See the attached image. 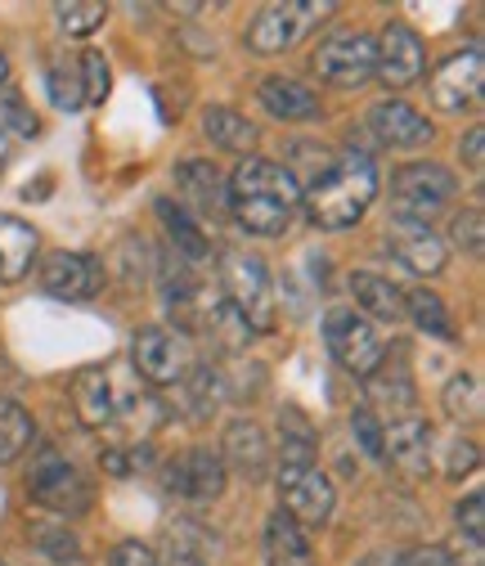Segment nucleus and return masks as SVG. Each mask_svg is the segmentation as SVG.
<instances>
[{
    "mask_svg": "<svg viewBox=\"0 0 485 566\" xmlns=\"http://www.w3.org/2000/svg\"><path fill=\"white\" fill-rule=\"evenodd\" d=\"M315 73L328 82V86H341V91H356L373 77V63H378V50H373V36L360 32V28H337L319 41L315 50Z\"/></svg>",
    "mask_w": 485,
    "mask_h": 566,
    "instance_id": "obj_9",
    "label": "nucleus"
},
{
    "mask_svg": "<svg viewBox=\"0 0 485 566\" xmlns=\"http://www.w3.org/2000/svg\"><path fill=\"white\" fill-rule=\"evenodd\" d=\"M328 14H333V6H319V0H284V6H265L247 23L243 41H247L252 54H284L297 41H306Z\"/></svg>",
    "mask_w": 485,
    "mask_h": 566,
    "instance_id": "obj_7",
    "label": "nucleus"
},
{
    "mask_svg": "<svg viewBox=\"0 0 485 566\" xmlns=\"http://www.w3.org/2000/svg\"><path fill=\"white\" fill-rule=\"evenodd\" d=\"M54 14H59V28H63V32L86 36V32H95V28L104 23L108 6H99V0H73V6H59Z\"/></svg>",
    "mask_w": 485,
    "mask_h": 566,
    "instance_id": "obj_32",
    "label": "nucleus"
},
{
    "mask_svg": "<svg viewBox=\"0 0 485 566\" xmlns=\"http://www.w3.org/2000/svg\"><path fill=\"white\" fill-rule=\"evenodd\" d=\"M221 446H225L221 463H230V468L243 472L247 481H265V472H270V441H265V432H261V422H252V418L230 422Z\"/></svg>",
    "mask_w": 485,
    "mask_h": 566,
    "instance_id": "obj_20",
    "label": "nucleus"
},
{
    "mask_svg": "<svg viewBox=\"0 0 485 566\" xmlns=\"http://www.w3.org/2000/svg\"><path fill=\"white\" fill-rule=\"evenodd\" d=\"M351 428H356V437H360L365 454L382 459V428H378V418H373V409H369V405H365V409H356V418H351Z\"/></svg>",
    "mask_w": 485,
    "mask_h": 566,
    "instance_id": "obj_36",
    "label": "nucleus"
},
{
    "mask_svg": "<svg viewBox=\"0 0 485 566\" xmlns=\"http://www.w3.org/2000/svg\"><path fill=\"white\" fill-rule=\"evenodd\" d=\"M28 494L32 504L59 513V517H82L91 509V481L77 463H67V454H59L54 446H45L36 459H32V472H28Z\"/></svg>",
    "mask_w": 485,
    "mask_h": 566,
    "instance_id": "obj_4",
    "label": "nucleus"
},
{
    "mask_svg": "<svg viewBox=\"0 0 485 566\" xmlns=\"http://www.w3.org/2000/svg\"><path fill=\"white\" fill-rule=\"evenodd\" d=\"M162 566H202V562H198V557H189V553H176V557H171V562H162Z\"/></svg>",
    "mask_w": 485,
    "mask_h": 566,
    "instance_id": "obj_42",
    "label": "nucleus"
},
{
    "mask_svg": "<svg viewBox=\"0 0 485 566\" xmlns=\"http://www.w3.org/2000/svg\"><path fill=\"white\" fill-rule=\"evenodd\" d=\"M221 283H225V297H230V311L243 319V328L252 333H265L274 324V293H270V270L261 256L234 248L225 252V265H221Z\"/></svg>",
    "mask_w": 485,
    "mask_h": 566,
    "instance_id": "obj_6",
    "label": "nucleus"
},
{
    "mask_svg": "<svg viewBox=\"0 0 485 566\" xmlns=\"http://www.w3.org/2000/svg\"><path fill=\"white\" fill-rule=\"evenodd\" d=\"M45 86H50V104L59 113H77L86 104V91H82V67L67 63V59H54L50 73H45Z\"/></svg>",
    "mask_w": 485,
    "mask_h": 566,
    "instance_id": "obj_28",
    "label": "nucleus"
},
{
    "mask_svg": "<svg viewBox=\"0 0 485 566\" xmlns=\"http://www.w3.org/2000/svg\"><path fill=\"white\" fill-rule=\"evenodd\" d=\"M225 198H230V211L234 221L256 234V239H274L284 234L302 207V185L288 167L280 163H265V158H243L234 180L225 185Z\"/></svg>",
    "mask_w": 485,
    "mask_h": 566,
    "instance_id": "obj_2",
    "label": "nucleus"
},
{
    "mask_svg": "<svg viewBox=\"0 0 485 566\" xmlns=\"http://www.w3.org/2000/svg\"><path fill=\"white\" fill-rule=\"evenodd\" d=\"M481 382H476V374H454L450 378V387H445V409H450V418H458V422H476L481 418Z\"/></svg>",
    "mask_w": 485,
    "mask_h": 566,
    "instance_id": "obj_31",
    "label": "nucleus"
},
{
    "mask_svg": "<svg viewBox=\"0 0 485 566\" xmlns=\"http://www.w3.org/2000/svg\"><path fill=\"white\" fill-rule=\"evenodd\" d=\"M351 293H356V302L369 315H378V319H404V293L396 289L391 279L360 270V274H351Z\"/></svg>",
    "mask_w": 485,
    "mask_h": 566,
    "instance_id": "obj_24",
    "label": "nucleus"
},
{
    "mask_svg": "<svg viewBox=\"0 0 485 566\" xmlns=\"http://www.w3.org/2000/svg\"><path fill=\"white\" fill-rule=\"evenodd\" d=\"M108 566H162V562H158V553H154V548L126 539V544H117V548L108 553Z\"/></svg>",
    "mask_w": 485,
    "mask_h": 566,
    "instance_id": "obj_37",
    "label": "nucleus"
},
{
    "mask_svg": "<svg viewBox=\"0 0 485 566\" xmlns=\"http://www.w3.org/2000/svg\"><path fill=\"white\" fill-rule=\"evenodd\" d=\"M162 485L171 494H180V500H189V504H207V500H217V494L225 490V463H221L217 450L193 446V450L176 454L162 468Z\"/></svg>",
    "mask_w": 485,
    "mask_h": 566,
    "instance_id": "obj_12",
    "label": "nucleus"
},
{
    "mask_svg": "<svg viewBox=\"0 0 485 566\" xmlns=\"http://www.w3.org/2000/svg\"><path fill=\"white\" fill-rule=\"evenodd\" d=\"M36 539L50 548V557H73V562H77V539H73V535L50 531V526H36Z\"/></svg>",
    "mask_w": 485,
    "mask_h": 566,
    "instance_id": "obj_39",
    "label": "nucleus"
},
{
    "mask_svg": "<svg viewBox=\"0 0 485 566\" xmlns=\"http://www.w3.org/2000/svg\"><path fill=\"white\" fill-rule=\"evenodd\" d=\"M202 130L212 135V145H221L230 154H247V149H256V139H261V130L234 108H207Z\"/></svg>",
    "mask_w": 485,
    "mask_h": 566,
    "instance_id": "obj_25",
    "label": "nucleus"
},
{
    "mask_svg": "<svg viewBox=\"0 0 485 566\" xmlns=\"http://www.w3.org/2000/svg\"><path fill=\"white\" fill-rule=\"evenodd\" d=\"M369 130L378 135V145L387 149H413V145H428L432 139V122L409 108L404 99H382L369 108Z\"/></svg>",
    "mask_w": 485,
    "mask_h": 566,
    "instance_id": "obj_18",
    "label": "nucleus"
},
{
    "mask_svg": "<svg viewBox=\"0 0 485 566\" xmlns=\"http://www.w3.org/2000/svg\"><path fill=\"white\" fill-rule=\"evenodd\" d=\"M130 360H135V378L149 391L154 387H180L193 369V350L184 342V333L171 328H140L130 342Z\"/></svg>",
    "mask_w": 485,
    "mask_h": 566,
    "instance_id": "obj_8",
    "label": "nucleus"
},
{
    "mask_svg": "<svg viewBox=\"0 0 485 566\" xmlns=\"http://www.w3.org/2000/svg\"><path fill=\"white\" fill-rule=\"evenodd\" d=\"M382 454L396 463V472L404 481H423L432 472V428L413 413V418H396L382 432Z\"/></svg>",
    "mask_w": 485,
    "mask_h": 566,
    "instance_id": "obj_16",
    "label": "nucleus"
},
{
    "mask_svg": "<svg viewBox=\"0 0 485 566\" xmlns=\"http://www.w3.org/2000/svg\"><path fill=\"white\" fill-rule=\"evenodd\" d=\"M99 283H104V270L91 252H54L41 265V289L59 302H86L99 293Z\"/></svg>",
    "mask_w": 485,
    "mask_h": 566,
    "instance_id": "obj_15",
    "label": "nucleus"
},
{
    "mask_svg": "<svg viewBox=\"0 0 485 566\" xmlns=\"http://www.w3.org/2000/svg\"><path fill=\"white\" fill-rule=\"evenodd\" d=\"M387 252L413 274H441L445 270V239L419 221H391L387 226Z\"/></svg>",
    "mask_w": 485,
    "mask_h": 566,
    "instance_id": "obj_17",
    "label": "nucleus"
},
{
    "mask_svg": "<svg viewBox=\"0 0 485 566\" xmlns=\"http://www.w3.org/2000/svg\"><path fill=\"white\" fill-rule=\"evenodd\" d=\"M481 154H485V126H472L467 139H463V163H467L472 171H481V163H485Z\"/></svg>",
    "mask_w": 485,
    "mask_h": 566,
    "instance_id": "obj_41",
    "label": "nucleus"
},
{
    "mask_svg": "<svg viewBox=\"0 0 485 566\" xmlns=\"http://www.w3.org/2000/svg\"><path fill=\"white\" fill-rule=\"evenodd\" d=\"M481 77H485V59H481L476 45L450 54V59L436 67V73H432V86H428V91H432V104H436L441 113H463L467 104H476Z\"/></svg>",
    "mask_w": 485,
    "mask_h": 566,
    "instance_id": "obj_14",
    "label": "nucleus"
},
{
    "mask_svg": "<svg viewBox=\"0 0 485 566\" xmlns=\"http://www.w3.org/2000/svg\"><path fill=\"white\" fill-rule=\"evenodd\" d=\"M6 163H10V139H6V130H0V171H6Z\"/></svg>",
    "mask_w": 485,
    "mask_h": 566,
    "instance_id": "obj_43",
    "label": "nucleus"
},
{
    "mask_svg": "<svg viewBox=\"0 0 485 566\" xmlns=\"http://www.w3.org/2000/svg\"><path fill=\"white\" fill-rule=\"evenodd\" d=\"M36 441V428L19 400H0V463H14Z\"/></svg>",
    "mask_w": 485,
    "mask_h": 566,
    "instance_id": "obj_26",
    "label": "nucleus"
},
{
    "mask_svg": "<svg viewBox=\"0 0 485 566\" xmlns=\"http://www.w3.org/2000/svg\"><path fill=\"white\" fill-rule=\"evenodd\" d=\"M261 104L274 113V117H284V122H306L319 113V95L293 77H265L261 82Z\"/></svg>",
    "mask_w": 485,
    "mask_h": 566,
    "instance_id": "obj_23",
    "label": "nucleus"
},
{
    "mask_svg": "<svg viewBox=\"0 0 485 566\" xmlns=\"http://www.w3.org/2000/svg\"><path fill=\"white\" fill-rule=\"evenodd\" d=\"M454 193H458L454 171H445L436 163H409V167H400L391 176V211H396V221L432 226V217L450 207Z\"/></svg>",
    "mask_w": 485,
    "mask_h": 566,
    "instance_id": "obj_5",
    "label": "nucleus"
},
{
    "mask_svg": "<svg viewBox=\"0 0 485 566\" xmlns=\"http://www.w3.org/2000/svg\"><path fill=\"white\" fill-rule=\"evenodd\" d=\"M404 315L419 324L428 337H454V324H450V315H445V302H441L436 293H428V289L404 293Z\"/></svg>",
    "mask_w": 485,
    "mask_h": 566,
    "instance_id": "obj_29",
    "label": "nucleus"
},
{
    "mask_svg": "<svg viewBox=\"0 0 485 566\" xmlns=\"http://www.w3.org/2000/svg\"><path fill=\"white\" fill-rule=\"evenodd\" d=\"M6 82H10V59L0 54V91H6Z\"/></svg>",
    "mask_w": 485,
    "mask_h": 566,
    "instance_id": "obj_44",
    "label": "nucleus"
},
{
    "mask_svg": "<svg viewBox=\"0 0 485 566\" xmlns=\"http://www.w3.org/2000/svg\"><path fill=\"white\" fill-rule=\"evenodd\" d=\"M280 500L297 526H324L333 517V481L319 472L315 459H284L280 468Z\"/></svg>",
    "mask_w": 485,
    "mask_h": 566,
    "instance_id": "obj_10",
    "label": "nucleus"
},
{
    "mask_svg": "<svg viewBox=\"0 0 485 566\" xmlns=\"http://www.w3.org/2000/svg\"><path fill=\"white\" fill-rule=\"evenodd\" d=\"M369 409H382V413H400V418H413V405H419V396H413L409 378L404 374H369Z\"/></svg>",
    "mask_w": 485,
    "mask_h": 566,
    "instance_id": "obj_27",
    "label": "nucleus"
},
{
    "mask_svg": "<svg viewBox=\"0 0 485 566\" xmlns=\"http://www.w3.org/2000/svg\"><path fill=\"white\" fill-rule=\"evenodd\" d=\"M73 400H77V418L86 422V428L117 437V450L145 441L162 422V405L154 400V391L117 365L77 374Z\"/></svg>",
    "mask_w": 485,
    "mask_h": 566,
    "instance_id": "obj_1",
    "label": "nucleus"
},
{
    "mask_svg": "<svg viewBox=\"0 0 485 566\" xmlns=\"http://www.w3.org/2000/svg\"><path fill=\"white\" fill-rule=\"evenodd\" d=\"M0 108L10 113V126H14V130H23V135H36V130H41V126H36V113H28V108H23V99H19L14 91H6Z\"/></svg>",
    "mask_w": 485,
    "mask_h": 566,
    "instance_id": "obj_38",
    "label": "nucleus"
},
{
    "mask_svg": "<svg viewBox=\"0 0 485 566\" xmlns=\"http://www.w3.org/2000/svg\"><path fill=\"white\" fill-rule=\"evenodd\" d=\"M467 468H476V446L463 441V437H454V441H450V463H445V472L458 476V472H467Z\"/></svg>",
    "mask_w": 485,
    "mask_h": 566,
    "instance_id": "obj_40",
    "label": "nucleus"
},
{
    "mask_svg": "<svg viewBox=\"0 0 485 566\" xmlns=\"http://www.w3.org/2000/svg\"><path fill=\"white\" fill-rule=\"evenodd\" d=\"M373 50H378L373 77H382V86H391V91L413 86V82L423 77V67H428L419 32L404 28V23H387V28H382V36L373 41Z\"/></svg>",
    "mask_w": 485,
    "mask_h": 566,
    "instance_id": "obj_13",
    "label": "nucleus"
},
{
    "mask_svg": "<svg viewBox=\"0 0 485 566\" xmlns=\"http://www.w3.org/2000/svg\"><path fill=\"white\" fill-rule=\"evenodd\" d=\"M158 217L167 221V230H171V239H176V256H184V261H202V256H207V239H202L198 226L184 217L180 202L162 198V202H158Z\"/></svg>",
    "mask_w": 485,
    "mask_h": 566,
    "instance_id": "obj_30",
    "label": "nucleus"
},
{
    "mask_svg": "<svg viewBox=\"0 0 485 566\" xmlns=\"http://www.w3.org/2000/svg\"><path fill=\"white\" fill-rule=\"evenodd\" d=\"M481 226H485V217H481V207H463V211H458V217H454V243H458L463 252H472V256H481V243H485Z\"/></svg>",
    "mask_w": 485,
    "mask_h": 566,
    "instance_id": "obj_34",
    "label": "nucleus"
},
{
    "mask_svg": "<svg viewBox=\"0 0 485 566\" xmlns=\"http://www.w3.org/2000/svg\"><path fill=\"white\" fill-rule=\"evenodd\" d=\"M0 566H6V562H0Z\"/></svg>",
    "mask_w": 485,
    "mask_h": 566,
    "instance_id": "obj_45",
    "label": "nucleus"
},
{
    "mask_svg": "<svg viewBox=\"0 0 485 566\" xmlns=\"http://www.w3.org/2000/svg\"><path fill=\"white\" fill-rule=\"evenodd\" d=\"M77 67H82V91H86V104H104V99H108V82H113L104 54H99V50H86Z\"/></svg>",
    "mask_w": 485,
    "mask_h": 566,
    "instance_id": "obj_33",
    "label": "nucleus"
},
{
    "mask_svg": "<svg viewBox=\"0 0 485 566\" xmlns=\"http://www.w3.org/2000/svg\"><path fill=\"white\" fill-rule=\"evenodd\" d=\"M324 337H328V350L337 356V365L351 369L356 378L378 374V365H382V356H387L378 328H373L360 311H346V306H341V311H328Z\"/></svg>",
    "mask_w": 485,
    "mask_h": 566,
    "instance_id": "obj_11",
    "label": "nucleus"
},
{
    "mask_svg": "<svg viewBox=\"0 0 485 566\" xmlns=\"http://www.w3.org/2000/svg\"><path fill=\"white\" fill-rule=\"evenodd\" d=\"M265 566H315V548L288 513L265 522Z\"/></svg>",
    "mask_w": 485,
    "mask_h": 566,
    "instance_id": "obj_22",
    "label": "nucleus"
},
{
    "mask_svg": "<svg viewBox=\"0 0 485 566\" xmlns=\"http://www.w3.org/2000/svg\"><path fill=\"white\" fill-rule=\"evenodd\" d=\"M306 211L319 230H351L378 198V167L369 154H333V163L302 189Z\"/></svg>",
    "mask_w": 485,
    "mask_h": 566,
    "instance_id": "obj_3",
    "label": "nucleus"
},
{
    "mask_svg": "<svg viewBox=\"0 0 485 566\" xmlns=\"http://www.w3.org/2000/svg\"><path fill=\"white\" fill-rule=\"evenodd\" d=\"M41 239L28 221L0 211V283H19L28 270H32V256H36Z\"/></svg>",
    "mask_w": 485,
    "mask_h": 566,
    "instance_id": "obj_21",
    "label": "nucleus"
},
{
    "mask_svg": "<svg viewBox=\"0 0 485 566\" xmlns=\"http://www.w3.org/2000/svg\"><path fill=\"white\" fill-rule=\"evenodd\" d=\"M481 513H485V500H481V490H472L467 500L454 509V517H458V531L467 535V544L472 548H481Z\"/></svg>",
    "mask_w": 485,
    "mask_h": 566,
    "instance_id": "obj_35",
    "label": "nucleus"
},
{
    "mask_svg": "<svg viewBox=\"0 0 485 566\" xmlns=\"http://www.w3.org/2000/svg\"><path fill=\"white\" fill-rule=\"evenodd\" d=\"M176 189H180V202L193 207L202 221H221V217H225V207H230V198H225V180H221L217 163H202V158L180 163V167H176Z\"/></svg>",
    "mask_w": 485,
    "mask_h": 566,
    "instance_id": "obj_19",
    "label": "nucleus"
}]
</instances>
